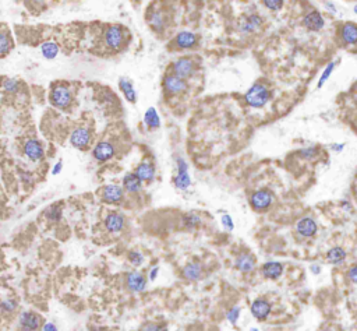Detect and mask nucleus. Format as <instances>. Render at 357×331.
Segmentation results:
<instances>
[{"mask_svg":"<svg viewBox=\"0 0 357 331\" xmlns=\"http://www.w3.org/2000/svg\"><path fill=\"white\" fill-rule=\"evenodd\" d=\"M271 98H272V92H271L268 86L264 83L252 84L244 94L246 104L250 108H254V109H261V108L265 107L270 102Z\"/></svg>","mask_w":357,"mask_h":331,"instance_id":"1","label":"nucleus"},{"mask_svg":"<svg viewBox=\"0 0 357 331\" xmlns=\"http://www.w3.org/2000/svg\"><path fill=\"white\" fill-rule=\"evenodd\" d=\"M49 101L56 109L66 110L73 104V92L66 84H55L50 88Z\"/></svg>","mask_w":357,"mask_h":331,"instance_id":"2","label":"nucleus"},{"mask_svg":"<svg viewBox=\"0 0 357 331\" xmlns=\"http://www.w3.org/2000/svg\"><path fill=\"white\" fill-rule=\"evenodd\" d=\"M173 185L177 190H182V192L189 190L191 186V176H190V171H189V164L182 156L176 158V175L173 176Z\"/></svg>","mask_w":357,"mask_h":331,"instance_id":"3","label":"nucleus"},{"mask_svg":"<svg viewBox=\"0 0 357 331\" xmlns=\"http://www.w3.org/2000/svg\"><path fill=\"white\" fill-rule=\"evenodd\" d=\"M273 200H275V196L270 189H260V190H255L251 193L250 205L254 211L264 213V211H268L272 207Z\"/></svg>","mask_w":357,"mask_h":331,"instance_id":"4","label":"nucleus"},{"mask_svg":"<svg viewBox=\"0 0 357 331\" xmlns=\"http://www.w3.org/2000/svg\"><path fill=\"white\" fill-rule=\"evenodd\" d=\"M162 87H164L166 95L177 97V95H182L187 91L189 84H187V80L177 77L173 73H166L164 80H162Z\"/></svg>","mask_w":357,"mask_h":331,"instance_id":"5","label":"nucleus"},{"mask_svg":"<svg viewBox=\"0 0 357 331\" xmlns=\"http://www.w3.org/2000/svg\"><path fill=\"white\" fill-rule=\"evenodd\" d=\"M195 71H197V65L190 56H182V58L176 59L170 66V73H173L174 76L183 78V80L193 77Z\"/></svg>","mask_w":357,"mask_h":331,"instance_id":"6","label":"nucleus"},{"mask_svg":"<svg viewBox=\"0 0 357 331\" xmlns=\"http://www.w3.org/2000/svg\"><path fill=\"white\" fill-rule=\"evenodd\" d=\"M264 27V19L257 13L244 14L237 21V31L243 35H251L258 32Z\"/></svg>","mask_w":357,"mask_h":331,"instance_id":"7","label":"nucleus"},{"mask_svg":"<svg viewBox=\"0 0 357 331\" xmlns=\"http://www.w3.org/2000/svg\"><path fill=\"white\" fill-rule=\"evenodd\" d=\"M43 326V319L38 313L24 310L19 316V327L22 331H39Z\"/></svg>","mask_w":357,"mask_h":331,"instance_id":"8","label":"nucleus"},{"mask_svg":"<svg viewBox=\"0 0 357 331\" xmlns=\"http://www.w3.org/2000/svg\"><path fill=\"white\" fill-rule=\"evenodd\" d=\"M92 143V132L85 126L74 129L70 134V144L77 150H87Z\"/></svg>","mask_w":357,"mask_h":331,"instance_id":"9","label":"nucleus"},{"mask_svg":"<svg viewBox=\"0 0 357 331\" xmlns=\"http://www.w3.org/2000/svg\"><path fill=\"white\" fill-rule=\"evenodd\" d=\"M125 31L120 25H109L104 32V41L109 49H120L125 44Z\"/></svg>","mask_w":357,"mask_h":331,"instance_id":"10","label":"nucleus"},{"mask_svg":"<svg viewBox=\"0 0 357 331\" xmlns=\"http://www.w3.org/2000/svg\"><path fill=\"white\" fill-rule=\"evenodd\" d=\"M115 155H116V146L109 140H101L92 148V156L98 162H107Z\"/></svg>","mask_w":357,"mask_h":331,"instance_id":"11","label":"nucleus"},{"mask_svg":"<svg viewBox=\"0 0 357 331\" xmlns=\"http://www.w3.org/2000/svg\"><path fill=\"white\" fill-rule=\"evenodd\" d=\"M125 189L123 186L116 185V183H110V185L104 186L102 192H101V197L102 201L106 204L116 205L120 204L125 200Z\"/></svg>","mask_w":357,"mask_h":331,"instance_id":"12","label":"nucleus"},{"mask_svg":"<svg viewBox=\"0 0 357 331\" xmlns=\"http://www.w3.org/2000/svg\"><path fill=\"white\" fill-rule=\"evenodd\" d=\"M294 229L299 236L304 239H310V238H314L318 232V224L313 217H301L294 225Z\"/></svg>","mask_w":357,"mask_h":331,"instance_id":"13","label":"nucleus"},{"mask_svg":"<svg viewBox=\"0 0 357 331\" xmlns=\"http://www.w3.org/2000/svg\"><path fill=\"white\" fill-rule=\"evenodd\" d=\"M250 312L257 322H265L272 313V303L264 298H257L251 302Z\"/></svg>","mask_w":357,"mask_h":331,"instance_id":"14","label":"nucleus"},{"mask_svg":"<svg viewBox=\"0 0 357 331\" xmlns=\"http://www.w3.org/2000/svg\"><path fill=\"white\" fill-rule=\"evenodd\" d=\"M22 153H24V155L27 156L31 162H39L45 156V147L37 138H28L24 143Z\"/></svg>","mask_w":357,"mask_h":331,"instance_id":"15","label":"nucleus"},{"mask_svg":"<svg viewBox=\"0 0 357 331\" xmlns=\"http://www.w3.org/2000/svg\"><path fill=\"white\" fill-rule=\"evenodd\" d=\"M303 27L310 32H319L325 27V19L318 10H310L303 17Z\"/></svg>","mask_w":357,"mask_h":331,"instance_id":"16","label":"nucleus"},{"mask_svg":"<svg viewBox=\"0 0 357 331\" xmlns=\"http://www.w3.org/2000/svg\"><path fill=\"white\" fill-rule=\"evenodd\" d=\"M148 285V278L141 271H130L126 275V287L130 292H144Z\"/></svg>","mask_w":357,"mask_h":331,"instance_id":"17","label":"nucleus"},{"mask_svg":"<svg viewBox=\"0 0 357 331\" xmlns=\"http://www.w3.org/2000/svg\"><path fill=\"white\" fill-rule=\"evenodd\" d=\"M104 225L109 234H120L126 226V217L122 213L110 211L105 217Z\"/></svg>","mask_w":357,"mask_h":331,"instance_id":"18","label":"nucleus"},{"mask_svg":"<svg viewBox=\"0 0 357 331\" xmlns=\"http://www.w3.org/2000/svg\"><path fill=\"white\" fill-rule=\"evenodd\" d=\"M257 267L255 257L249 252H241L234 259V268L241 274H251Z\"/></svg>","mask_w":357,"mask_h":331,"instance_id":"19","label":"nucleus"},{"mask_svg":"<svg viewBox=\"0 0 357 331\" xmlns=\"http://www.w3.org/2000/svg\"><path fill=\"white\" fill-rule=\"evenodd\" d=\"M339 39L345 46L357 45V24L355 22H343L338 31Z\"/></svg>","mask_w":357,"mask_h":331,"instance_id":"20","label":"nucleus"},{"mask_svg":"<svg viewBox=\"0 0 357 331\" xmlns=\"http://www.w3.org/2000/svg\"><path fill=\"white\" fill-rule=\"evenodd\" d=\"M174 48L180 50L193 49L198 45V37L193 31H180L173 41Z\"/></svg>","mask_w":357,"mask_h":331,"instance_id":"21","label":"nucleus"},{"mask_svg":"<svg viewBox=\"0 0 357 331\" xmlns=\"http://www.w3.org/2000/svg\"><path fill=\"white\" fill-rule=\"evenodd\" d=\"M134 174L140 177V180L143 183H152L155 180V176H156V169H155L154 162L149 161V159L141 161L138 165L135 166Z\"/></svg>","mask_w":357,"mask_h":331,"instance_id":"22","label":"nucleus"},{"mask_svg":"<svg viewBox=\"0 0 357 331\" xmlns=\"http://www.w3.org/2000/svg\"><path fill=\"white\" fill-rule=\"evenodd\" d=\"M283 273H285V265L280 262H276V260H270V262L262 264V267H261L262 277L267 280H271V281L279 280Z\"/></svg>","mask_w":357,"mask_h":331,"instance_id":"23","label":"nucleus"},{"mask_svg":"<svg viewBox=\"0 0 357 331\" xmlns=\"http://www.w3.org/2000/svg\"><path fill=\"white\" fill-rule=\"evenodd\" d=\"M182 277L187 281H200L204 277V265L198 262L187 263L182 270Z\"/></svg>","mask_w":357,"mask_h":331,"instance_id":"24","label":"nucleus"},{"mask_svg":"<svg viewBox=\"0 0 357 331\" xmlns=\"http://www.w3.org/2000/svg\"><path fill=\"white\" fill-rule=\"evenodd\" d=\"M122 186H123L126 193H128V195H138L143 190L144 183L140 180V177L135 175L134 172H128V174H126L123 176Z\"/></svg>","mask_w":357,"mask_h":331,"instance_id":"25","label":"nucleus"},{"mask_svg":"<svg viewBox=\"0 0 357 331\" xmlns=\"http://www.w3.org/2000/svg\"><path fill=\"white\" fill-rule=\"evenodd\" d=\"M119 89L122 91V94H123V97H125L126 101L134 105L135 102H137V98L138 97H137V91H135L133 81H131L130 78L122 77L119 80Z\"/></svg>","mask_w":357,"mask_h":331,"instance_id":"26","label":"nucleus"},{"mask_svg":"<svg viewBox=\"0 0 357 331\" xmlns=\"http://www.w3.org/2000/svg\"><path fill=\"white\" fill-rule=\"evenodd\" d=\"M346 257H348V252L342 246H334L325 254L327 262L332 265H340L342 263H345Z\"/></svg>","mask_w":357,"mask_h":331,"instance_id":"27","label":"nucleus"},{"mask_svg":"<svg viewBox=\"0 0 357 331\" xmlns=\"http://www.w3.org/2000/svg\"><path fill=\"white\" fill-rule=\"evenodd\" d=\"M144 123L149 130H155V129H159L161 127V116H159L156 108L151 107L145 110Z\"/></svg>","mask_w":357,"mask_h":331,"instance_id":"28","label":"nucleus"},{"mask_svg":"<svg viewBox=\"0 0 357 331\" xmlns=\"http://www.w3.org/2000/svg\"><path fill=\"white\" fill-rule=\"evenodd\" d=\"M148 22L149 25L155 29V31H162L166 25V17L162 10H154L149 17H148Z\"/></svg>","mask_w":357,"mask_h":331,"instance_id":"29","label":"nucleus"},{"mask_svg":"<svg viewBox=\"0 0 357 331\" xmlns=\"http://www.w3.org/2000/svg\"><path fill=\"white\" fill-rule=\"evenodd\" d=\"M59 45L53 41H45L41 44V53L42 56L48 60H53L59 55Z\"/></svg>","mask_w":357,"mask_h":331,"instance_id":"30","label":"nucleus"},{"mask_svg":"<svg viewBox=\"0 0 357 331\" xmlns=\"http://www.w3.org/2000/svg\"><path fill=\"white\" fill-rule=\"evenodd\" d=\"M182 224H183L186 229L193 231V229L200 228V225L203 224V218H201V215L197 214V213H187L182 218Z\"/></svg>","mask_w":357,"mask_h":331,"instance_id":"31","label":"nucleus"},{"mask_svg":"<svg viewBox=\"0 0 357 331\" xmlns=\"http://www.w3.org/2000/svg\"><path fill=\"white\" fill-rule=\"evenodd\" d=\"M13 49V39L6 29H0V58L9 55Z\"/></svg>","mask_w":357,"mask_h":331,"instance_id":"32","label":"nucleus"},{"mask_svg":"<svg viewBox=\"0 0 357 331\" xmlns=\"http://www.w3.org/2000/svg\"><path fill=\"white\" fill-rule=\"evenodd\" d=\"M17 308H19V302L14 298H4L0 301V313L3 314H11L17 310Z\"/></svg>","mask_w":357,"mask_h":331,"instance_id":"33","label":"nucleus"},{"mask_svg":"<svg viewBox=\"0 0 357 331\" xmlns=\"http://www.w3.org/2000/svg\"><path fill=\"white\" fill-rule=\"evenodd\" d=\"M62 215H63V210H62V207L59 204L50 205L45 211V217L50 222H59L62 220Z\"/></svg>","mask_w":357,"mask_h":331,"instance_id":"34","label":"nucleus"},{"mask_svg":"<svg viewBox=\"0 0 357 331\" xmlns=\"http://www.w3.org/2000/svg\"><path fill=\"white\" fill-rule=\"evenodd\" d=\"M335 67H336V62H329L328 65L324 67V71L321 73V77H319L318 83H317V88L324 87V84H325V83L329 80V77L332 76V73H334Z\"/></svg>","mask_w":357,"mask_h":331,"instance_id":"35","label":"nucleus"},{"mask_svg":"<svg viewBox=\"0 0 357 331\" xmlns=\"http://www.w3.org/2000/svg\"><path fill=\"white\" fill-rule=\"evenodd\" d=\"M297 155L301 159H306V161H313L319 155V148L318 147H306L303 150H300L297 153Z\"/></svg>","mask_w":357,"mask_h":331,"instance_id":"36","label":"nucleus"},{"mask_svg":"<svg viewBox=\"0 0 357 331\" xmlns=\"http://www.w3.org/2000/svg\"><path fill=\"white\" fill-rule=\"evenodd\" d=\"M1 87L9 94H16V92H19L20 83L16 78H4L1 81Z\"/></svg>","mask_w":357,"mask_h":331,"instance_id":"37","label":"nucleus"},{"mask_svg":"<svg viewBox=\"0 0 357 331\" xmlns=\"http://www.w3.org/2000/svg\"><path fill=\"white\" fill-rule=\"evenodd\" d=\"M127 259L134 267H141L145 262L144 254L141 253L140 250H130L128 254H127Z\"/></svg>","mask_w":357,"mask_h":331,"instance_id":"38","label":"nucleus"},{"mask_svg":"<svg viewBox=\"0 0 357 331\" xmlns=\"http://www.w3.org/2000/svg\"><path fill=\"white\" fill-rule=\"evenodd\" d=\"M140 331H169V329L166 324H162V323L147 322L140 327Z\"/></svg>","mask_w":357,"mask_h":331,"instance_id":"39","label":"nucleus"},{"mask_svg":"<svg viewBox=\"0 0 357 331\" xmlns=\"http://www.w3.org/2000/svg\"><path fill=\"white\" fill-rule=\"evenodd\" d=\"M240 314H241V308L240 306H232L229 310H228V313H226V319H228V322L231 323V324H237V322H239V319H240Z\"/></svg>","mask_w":357,"mask_h":331,"instance_id":"40","label":"nucleus"},{"mask_svg":"<svg viewBox=\"0 0 357 331\" xmlns=\"http://www.w3.org/2000/svg\"><path fill=\"white\" fill-rule=\"evenodd\" d=\"M262 4L270 11H279L285 4V0H262Z\"/></svg>","mask_w":357,"mask_h":331,"instance_id":"41","label":"nucleus"},{"mask_svg":"<svg viewBox=\"0 0 357 331\" xmlns=\"http://www.w3.org/2000/svg\"><path fill=\"white\" fill-rule=\"evenodd\" d=\"M221 224L228 232H232L234 229V222H233V218L231 214H223L221 217Z\"/></svg>","mask_w":357,"mask_h":331,"instance_id":"42","label":"nucleus"},{"mask_svg":"<svg viewBox=\"0 0 357 331\" xmlns=\"http://www.w3.org/2000/svg\"><path fill=\"white\" fill-rule=\"evenodd\" d=\"M346 277H348L350 283L357 285V264H353V265L349 267L348 271H346Z\"/></svg>","mask_w":357,"mask_h":331,"instance_id":"43","label":"nucleus"},{"mask_svg":"<svg viewBox=\"0 0 357 331\" xmlns=\"http://www.w3.org/2000/svg\"><path fill=\"white\" fill-rule=\"evenodd\" d=\"M159 265H154V267H151L149 268V271H148V281H155L156 278H158V274H159Z\"/></svg>","mask_w":357,"mask_h":331,"instance_id":"44","label":"nucleus"},{"mask_svg":"<svg viewBox=\"0 0 357 331\" xmlns=\"http://www.w3.org/2000/svg\"><path fill=\"white\" fill-rule=\"evenodd\" d=\"M62 171H63V161H58L53 168H52V171H50V174L53 176L59 175V174H62Z\"/></svg>","mask_w":357,"mask_h":331,"instance_id":"45","label":"nucleus"},{"mask_svg":"<svg viewBox=\"0 0 357 331\" xmlns=\"http://www.w3.org/2000/svg\"><path fill=\"white\" fill-rule=\"evenodd\" d=\"M339 205H340V208H342L343 211H346V213H352V211H353V205H352V203H350L349 200H342V201L339 203Z\"/></svg>","mask_w":357,"mask_h":331,"instance_id":"46","label":"nucleus"},{"mask_svg":"<svg viewBox=\"0 0 357 331\" xmlns=\"http://www.w3.org/2000/svg\"><path fill=\"white\" fill-rule=\"evenodd\" d=\"M41 331H59V329L55 323L46 322V323H43V326H42Z\"/></svg>","mask_w":357,"mask_h":331,"instance_id":"47","label":"nucleus"},{"mask_svg":"<svg viewBox=\"0 0 357 331\" xmlns=\"http://www.w3.org/2000/svg\"><path fill=\"white\" fill-rule=\"evenodd\" d=\"M310 271L313 273V275H319L321 271H322V268H321V265L318 263H313L310 265Z\"/></svg>","mask_w":357,"mask_h":331,"instance_id":"48","label":"nucleus"},{"mask_svg":"<svg viewBox=\"0 0 357 331\" xmlns=\"http://www.w3.org/2000/svg\"><path fill=\"white\" fill-rule=\"evenodd\" d=\"M324 7H325V10H327L328 13H331V14H336V13H338V9L335 7V4H334L332 1H327Z\"/></svg>","mask_w":357,"mask_h":331,"instance_id":"49","label":"nucleus"},{"mask_svg":"<svg viewBox=\"0 0 357 331\" xmlns=\"http://www.w3.org/2000/svg\"><path fill=\"white\" fill-rule=\"evenodd\" d=\"M343 148H345V144H334V146H332V150L336 151V153H342Z\"/></svg>","mask_w":357,"mask_h":331,"instance_id":"50","label":"nucleus"},{"mask_svg":"<svg viewBox=\"0 0 357 331\" xmlns=\"http://www.w3.org/2000/svg\"><path fill=\"white\" fill-rule=\"evenodd\" d=\"M319 331H336L334 327H331V326H325V327H322V329H319Z\"/></svg>","mask_w":357,"mask_h":331,"instance_id":"51","label":"nucleus"},{"mask_svg":"<svg viewBox=\"0 0 357 331\" xmlns=\"http://www.w3.org/2000/svg\"><path fill=\"white\" fill-rule=\"evenodd\" d=\"M353 11H355V14H356V16H357V3H356V4H355V7H353Z\"/></svg>","mask_w":357,"mask_h":331,"instance_id":"52","label":"nucleus"},{"mask_svg":"<svg viewBox=\"0 0 357 331\" xmlns=\"http://www.w3.org/2000/svg\"><path fill=\"white\" fill-rule=\"evenodd\" d=\"M250 331H260V329H257V327H252V329H250Z\"/></svg>","mask_w":357,"mask_h":331,"instance_id":"53","label":"nucleus"},{"mask_svg":"<svg viewBox=\"0 0 357 331\" xmlns=\"http://www.w3.org/2000/svg\"><path fill=\"white\" fill-rule=\"evenodd\" d=\"M1 211H3V205H1V203H0V214H1Z\"/></svg>","mask_w":357,"mask_h":331,"instance_id":"54","label":"nucleus"},{"mask_svg":"<svg viewBox=\"0 0 357 331\" xmlns=\"http://www.w3.org/2000/svg\"><path fill=\"white\" fill-rule=\"evenodd\" d=\"M133 1H134V3H140L141 0H133Z\"/></svg>","mask_w":357,"mask_h":331,"instance_id":"55","label":"nucleus"}]
</instances>
